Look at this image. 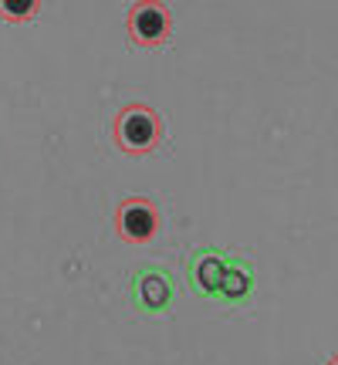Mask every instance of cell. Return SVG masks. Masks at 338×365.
Masks as SVG:
<instances>
[{
	"instance_id": "cell-1",
	"label": "cell",
	"mask_w": 338,
	"mask_h": 365,
	"mask_svg": "<svg viewBox=\"0 0 338 365\" xmlns=\"http://www.w3.org/2000/svg\"><path fill=\"white\" fill-rule=\"evenodd\" d=\"M116 143L132 153L143 156L149 149H156L159 143V115L145 105H129L122 115L116 118Z\"/></svg>"
},
{
	"instance_id": "cell-2",
	"label": "cell",
	"mask_w": 338,
	"mask_h": 365,
	"mask_svg": "<svg viewBox=\"0 0 338 365\" xmlns=\"http://www.w3.org/2000/svg\"><path fill=\"white\" fill-rule=\"evenodd\" d=\"M169 11L163 4H135L129 11V34L143 48H159L169 38Z\"/></svg>"
},
{
	"instance_id": "cell-3",
	"label": "cell",
	"mask_w": 338,
	"mask_h": 365,
	"mask_svg": "<svg viewBox=\"0 0 338 365\" xmlns=\"http://www.w3.org/2000/svg\"><path fill=\"white\" fill-rule=\"evenodd\" d=\"M116 227L129 244H145V240H153L159 230V213H156V207L145 203V200H126L116 213Z\"/></svg>"
},
{
	"instance_id": "cell-4",
	"label": "cell",
	"mask_w": 338,
	"mask_h": 365,
	"mask_svg": "<svg viewBox=\"0 0 338 365\" xmlns=\"http://www.w3.org/2000/svg\"><path fill=\"white\" fill-rule=\"evenodd\" d=\"M132 298H135V304L145 308V312H163L169 301H173V281H169V274L166 271H153V267L139 271L135 274Z\"/></svg>"
},
{
	"instance_id": "cell-5",
	"label": "cell",
	"mask_w": 338,
	"mask_h": 365,
	"mask_svg": "<svg viewBox=\"0 0 338 365\" xmlns=\"http://www.w3.org/2000/svg\"><path fill=\"white\" fill-rule=\"evenodd\" d=\"M223 267H227V261L220 257V250H196L193 261H190V281L200 294H217Z\"/></svg>"
},
{
	"instance_id": "cell-6",
	"label": "cell",
	"mask_w": 338,
	"mask_h": 365,
	"mask_svg": "<svg viewBox=\"0 0 338 365\" xmlns=\"http://www.w3.org/2000/svg\"><path fill=\"white\" fill-rule=\"evenodd\" d=\"M250 291H254V271H250V264L247 261H227L217 294H220L223 301H244Z\"/></svg>"
},
{
	"instance_id": "cell-7",
	"label": "cell",
	"mask_w": 338,
	"mask_h": 365,
	"mask_svg": "<svg viewBox=\"0 0 338 365\" xmlns=\"http://www.w3.org/2000/svg\"><path fill=\"white\" fill-rule=\"evenodd\" d=\"M38 11V4H0V17H7V21H27V17H34Z\"/></svg>"
},
{
	"instance_id": "cell-8",
	"label": "cell",
	"mask_w": 338,
	"mask_h": 365,
	"mask_svg": "<svg viewBox=\"0 0 338 365\" xmlns=\"http://www.w3.org/2000/svg\"><path fill=\"white\" fill-rule=\"evenodd\" d=\"M328 365H338V352H335V355H332V359H328Z\"/></svg>"
}]
</instances>
